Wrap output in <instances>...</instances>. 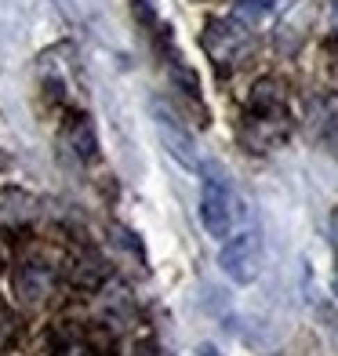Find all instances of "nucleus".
Listing matches in <instances>:
<instances>
[{"mask_svg":"<svg viewBox=\"0 0 338 356\" xmlns=\"http://www.w3.org/2000/svg\"><path fill=\"white\" fill-rule=\"evenodd\" d=\"M58 356H95L88 346H66V349H62Z\"/></svg>","mask_w":338,"mask_h":356,"instance_id":"7","label":"nucleus"},{"mask_svg":"<svg viewBox=\"0 0 338 356\" xmlns=\"http://www.w3.org/2000/svg\"><path fill=\"white\" fill-rule=\"evenodd\" d=\"M200 356H222V353H218L215 346H204V349H200Z\"/></svg>","mask_w":338,"mask_h":356,"instance_id":"8","label":"nucleus"},{"mask_svg":"<svg viewBox=\"0 0 338 356\" xmlns=\"http://www.w3.org/2000/svg\"><path fill=\"white\" fill-rule=\"evenodd\" d=\"M200 222L215 240L236 229V189L218 164H200Z\"/></svg>","mask_w":338,"mask_h":356,"instance_id":"1","label":"nucleus"},{"mask_svg":"<svg viewBox=\"0 0 338 356\" xmlns=\"http://www.w3.org/2000/svg\"><path fill=\"white\" fill-rule=\"evenodd\" d=\"M269 11V0H236V19H244V26L259 22Z\"/></svg>","mask_w":338,"mask_h":356,"instance_id":"6","label":"nucleus"},{"mask_svg":"<svg viewBox=\"0 0 338 356\" xmlns=\"http://www.w3.org/2000/svg\"><path fill=\"white\" fill-rule=\"evenodd\" d=\"M47 287H51V277H47V269H37V266H26L19 269V280H15V291L26 298V302H40L47 295Z\"/></svg>","mask_w":338,"mask_h":356,"instance_id":"5","label":"nucleus"},{"mask_svg":"<svg viewBox=\"0 0 338 356\" xmlns=\"http://www.w3.org/2000/svg\"><path fill=\"white\" fill-rule=\"evenodd\" d=\"M156 127H160V138H164V145L171 149V156H179L186 168H200L197 145H193V138L182 131L179 124H175L171 113H168V109H160V106H156Z\"/></svg>","mask_w":338,"mask_h":356,"instance_id":"3","label":"nucleus"},{"mask_svg":"<svg viewBox=\"0 0 338 356\" xmlns=\"http://www.w3.org/2000/svg\"><path fill=\"white\" fill-rule=\"evenodd\" d=\"M66 138H70L73 153H77L80 160H95V153H99V138H95V127H91L88 117H73Z\"/></svg>","mask_w":338,"mask_h":356,"instance_id":"4","label":"nucleus"},{"mask_svg":"<svg viewBox=\"0 0 338 356\" xmlns=\"http://www.w3.org/2000/svg\"><path fill=\"white\" fill-rule=\"evenodd\" d=\"M0 269H4V251H0Z\"/></svg>","mask_w":338,"mask_h":356,"instance_id":"9","label":"nucleus"},{"mask_svg":"<svg viewBox=\"0 0 338 356\" xmlns=\"http://www.w3.org/2000/svg\"><path fill=\"white\" fill-rule=\"evenodd\" d=\"M218 266H222L225 277H230L233 284H240V287L259 280V273H262V236H259V229H251V225L233 229L222 240Z\"/></svg>","mask_w":338,"mask_h":356,"instance_id":"2","label":"nucleus"}]
</instances>
